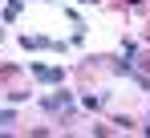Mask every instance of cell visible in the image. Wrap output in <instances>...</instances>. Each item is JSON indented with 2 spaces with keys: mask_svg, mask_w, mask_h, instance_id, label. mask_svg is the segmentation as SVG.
Returning <instances> with one entry per match:
<instances>
[{
  "mask_svg": "<svg viewBox=\"0 0 150 138\" xmlns=\"http://www.w3.org/2000/svg\"><path fill=\"white\" fill-rule=\"evenodd\" d=\"M33 77H37V81H45V85H61L65 69H57V65H33Z\"/></svg>",
  "mask_w": 150,
  "mask_h": 138,
  "instance_id": "obj_1",
  "label": "cell"
},
{
  "mask_svg": "<svg viewBox=\"0 0 150 138\" xmlns=\"http://www.w3.org/2000/svg\"><path fill=\"white\" fill-rule=\"evenodd\" d=\"M114 73H122V77H134V65H130V57H122V61H114Z\"/></svg>",
  "mask_w": 150,
  "mask_h": 138,
  "instance_id": "obj_3",
  "label": "cell"
},
{
  "mask_svg": "<svg viewBox=\"0 0 150 138\" xmlns=\"http://www.w3.org/2000/svg\"><path fill=\"white\" fill-rule=\"evenodd\" d=\"M69 102H73V97H69V93H53V97H45V102H41V106H45V110H49V114H61V110H69Z\"/></svg>",
  "mask_w": 150,
  "mask_h": 138,
  "instance_id": "obj_2",
  "label": "cell"
}]
</instances>
